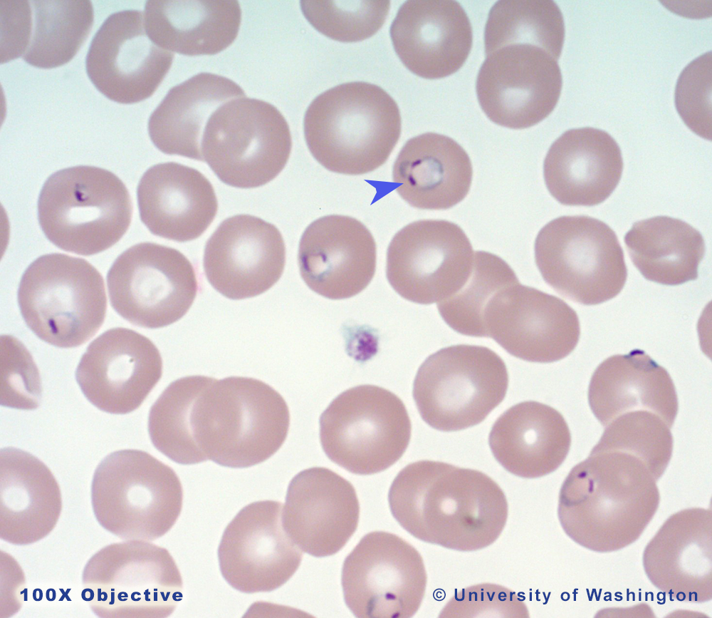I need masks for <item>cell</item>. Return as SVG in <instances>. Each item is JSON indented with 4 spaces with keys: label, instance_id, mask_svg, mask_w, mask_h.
<instances>
[{
    "label": "cell",
    "instance_id": "cell-1",
    "mask_svg": "<svg viewBox=\"0 0 712 618\" xmlns=\"http://www.w3.org/2000/svg\"><path fill=\"white\" fill-rule=\"evenodd\" d=\"M388 501L394 517L412 536L462 552L493 543L508 514L504 492L491 477L429 460L412 463L399 472Z\"/></svg>",
    "mask_w": 712,
    "mask_h": 618
},
{
    "label": "cell",
    "instance_id": "cell-2",
    "mask_svg": "<svg viewBox=\"0 0 712 618\" xmlns=\"http://www.w3.org/2000/svg\"><path fill=\"white\" fill-rule=\"evenodd\" d=\"M659 503L656 480L641 460L620 451H591L565 478L557 515L576 543L612 552L639 538Z\"/></svg>",
    "mask_w": 712,
    "mask_h": 618
},
{
    "label": "cell",
    "instance_id": "cell-3",
    "mask_svg": "<svg viewBox=\"0 0 712 618\" xmlns=\"http://www.w3.org/2000/svg\"><path fill=\"white\" fill-rule=\"evenodd\" d=\"M192 425L206 460L244 468L264 462L280 449L290 413L281 395L262 381L211 378L194 402Z\"/></svg>",
    "mask_w": 712,
    "mask_h": 618
},
{
    "label": "cell",
    "instance_id": "cell-4",
    "mask_svg": "<svg viewBox=\"0 0 712 618\" xmlns=\"http://www.w3.org/2000/svg\"><path fill=\"white\" fill-rule=\"evenodd\" d=\"M401 126L396 101L381 87L363 81L320 93L303 119L313 158L330 171L352 175L382 165L398 142Z\"/></svg>",
    "mask_w": 712,
    "mask_h": 618
},
{
    "label": "cell",
    "instance_id": "cell-5",
    "mask_svg": "<svg viewBox=\"0 0 712 618\" xmlns=\"http://www.w3.org/2000/svg\"><path fill=\"white\" fill-rule=\"evenodd\" d=\"M37 209L47 239L64 251L84 256L115 244L132 216L131 197L123 182L109 170L88 165L51 175L40 192Z\"/></svg>",
    "mask_w": 712,
    "mask_h": 618
},
{
    "label": "cell",
    "instance_id": "cell-6",
    "mask_svg": "<svg viewBox=\"0 0 712 618\" xmlns=\"http://www.w3.org/2000/svg\"><path fill=\"white\" fill-rule=\"evenodd\" d=\"M183 501L174 470L150 453L124 449L105 456L91 483L98 523L120 539L155 540L178 519Z\"/></svg>",
    "mask_w": 712,
    "mask_h": 618
},
{
    "label": "cell",
    "instance_id": "cell-7",
    "mask_svg": "<svg viewBox=\"0 0 712 618\" xmlns=\"http://www.w3.org/2000/svg\"><path fill=\"white\" fill-rule=\"evenodd\" d=\"M18 303L28 328L60 348L79 346L103 324L107 309L101 274L84 259L51 253L23 274Z\"/></svg>",
    "mask_w": 712,
    "mask_h": 618
},
{
    "label": "cell",
    "instance_id": "cell-8",
    "mask_svg": "<svg viewBox=\"0 0 712 618\" xmlns=\"http://www.w3.org/2000/svg\"><path fill=\"white\" fill-rule=\"evenodd\" d=\"M81 597L98 617H166L182 598V580L169 552L146 540L101 548L82 573Z\"/></svg>",
    "mask_w": 712,
    "mask_h": 618
},
{
    "label": "cell",
    "instance_id": "cell-9",
    "mask_svg": "<svg viewBox=\"0 0 712 618\" xmlns=\"http://www.w3.org/2000/svg\"><path fill=\"white\" fill-rule=\"evenodd\" d=\"M535 261L559 294L584 305L612 299L622 290L627 268L614 230L586 215L562 216L538 233Z\"/></svg>",
    "mask_w": 712,
    "mask_h": 618
},
{
    "label": "cell",
    "instance_id": "cell-10",
    "mask_svg": "<svg viewBox=\"0 0 712 618\" xmlns=\"http://www.w3.org/2000/svg\"><path fill=\"white\" fill-rule=\"evenodd\" d=\"M508 374L491 349L457 344L439 349L419 366L413 398L423 421L445 432L481 423L506 396Z\"/></svg>",
    "mask_w": 712,
    "mask_h": 618
},
{
    "label": "cell",
    "instance_id": "cell-11",
    "mask_svg": "<svg viewBox=\"0 0 712 618\" xmlns=\"http://www.w3.org/2000/svg\"><path fill=\"white\" fill-rule=\"evenodd\" d=\"M320 440L328 458L357 475L382 472L404 453L412 425L402 401L374 385L338 395L320 415Z\"/></svg>",
    "mask_w": 712,
    "mask_h": 618
},
{
    "label": "cell",
    "instance_id": "cell-12",
    "mask_svg": "<svg viewBox=\"0 0 712 618\" xmlns=\"http://www.w3.org/2000/svg\"><path fill=\"white\" fill-rule=\"evenodd\" d=\"M288 124L272 104L246 96L213 113L201 140V154L224 183L254 188L273 180L291 152Z\"/></svg>",
    "mask_w": 712,
    "mask_h": 618
},
{
    "label": "cell",
    "instance_id": "cell-13",
    "mask_svg": "<svg viewBox=\"0 0 712 618\" xmlns=\"http://www.w3.org/2000/svg\"><path fill=\"white\" fill-rule=\"evenodd\" d=\"M110 304L132 324L170 325L188 311L198 292L191 262L176 249L153 242L121 253L107 274Z\"/></svg>",
    "mask_w": 712,
    "mask_h": 618
},
{
    "label": "cell",
    "instance_id": "cell-14",
    "mask_svg": "<svg viewBox=\"0 0 712 618\" xmlns=\"http://www.w3.org/2000/svg\"><path fill=\"white\" fill-rule=\"evenodd\" d=\"M427 576L419 552L393 533L365 535L346 557L341 583L357 617H411L425 594Z\"/></svg>",
    "mask_w": 712,
    "mask_h": 618
},
{
    "label": "cell",
    "instance_id": "cell-15",
    "mask_svg": "<svg viewBox=\"0 0 712 618\" xmlns=\"http://www.w3.org/2000/svg\"><path fill=\"white\" fill-rule=\"evenodd\" d=\"M473 247L463 230L444 220H422L398 231L387 252V278L404 299L439 303L466 282Z\"/></svg>",
    "mask_w": 712,
    "mask_h": 618
},
{
    "label": "cell",
    "instance_id": "cell-16",
    "mask_svg": "<svg viewBox=\"0 0 712 618\" xmlns=\"http://www.w3.org/2000/svg\"><path fill=\"white\" fill-rule=\"evenodd\" d=\"M476 78L478 103L494 123L524 129L555 108L562 78L557 61L530 44H511L486 55Z\"/></svg>",
    "mask_w": 712,
    "mask_h": 618
},
{
    "label": "cell",
    "instance_id": "cell-17",
    "mask_svg": "<svg viewBox=\"0 0 712 618\" xmlns=\"http://www.w3.org/2000/svg\"><path fill=\"white\" fill-rule=\"evenodd\" d=\"M483 322L486 337L509 354L530 362L565 358L580 336L577 314L565 301L519 282L493 297Z\"/></svg>",
    "mask_w": 712,
    "mask_h": 618
},
{
    "label": "cell",
    "instance_id": "cell-18",
    "mask_svg": "<svg viewBox=\"0 0 712 618\" xmlns=\"http://www.w3.org/2000/svg\"><path fill=\"white\" fill-rule=\"evenodd\" d=\"M282 505L261 500L243 508L226 526L218 548L221 575L247 594L275 590L296 572L300 549L285 531Z\"/></svg>",
    "mask_w": 712,
    "mask_h": 618
},
{
    "label": "cell",
    "instance_id": "cell-19",
    "mask_svg": "<svg viewBox=\"0 0 712 618\" xmlns=\"http://www.w3.org/2000/svg\"><path fill=\"white\" fill-rule=\"evenodd\" d=\"M172 52L148 37L144 15L124 10L110 15L92 39L85 59L88 76L100 93L121 104L149 98L168 73Z\"/></svg>",
    "mask_w": 712,
    "mask_h": 618
},
{
    "label": "cell",
    "instance_id": "cell-20",
    "mask_svg": "<svg viewBox=\"0 0 712 618\" xmlns=\"http://www.w3.org/2000/svg\"><path fill=\"white\" fill-rule=\"evenodd\" d=\"M162 374V359L152 341L132 329L117 327L88 345L75 378L98 409L126 414L141 406Z\"/></svg>",
    "mask_w": 712,
    "mask_h": 618
},
{
    "label": "cell",
    "instance_id": "cell-21",
    "mask_svg": "<svg viewBox=\"0 0 712 618\" xmlns=\"http://www.w3.org/2000/svg\"><path fill=\"white\" fill-rule=\"evenodd\" d=\"M286 246L278 228L251 215L224 220L207 240L203 267L206 279L231 299L258 296L281 278Z\"/></svg>",
    "mask_w": 712,
    "mask_h": 618
},
{
    "label": "cell",
    "instance_id": "cell-22",
    "mask_svg": "<svg viewBox=\"0 0 712 618\" xmlns=\"http://www.w3.org/2000/svg\"><path fill=\"white\" fill-rule=\"evenodd\" d=\"M281 516L285 531L300 550L327 557L339 552L355 532L360 505L348 480L313 467L290 480Z\"/></svg>",
    "mask_w": 712,
    "mask_h": 618
},
{
    "label": "cell",
    "instance_id": "cell-23",
    "mask_svg": "<svg viewBox=\"0 0 712 618\" xmlns=\"http://www.w3.org/2000/svg\"><path fill=\"white\" fill-rule=\"evenodd\" d=\"M377 248L370 230L352 217L330 215L310 223L298 247L300 274L317 294L343 299L364 290L374 277Z\"/></svg>",
    "mask_w": 712,
    "mask_h": 618
},
{
    "label": "cell",
    "instance_id": "cell-24",
    "mask_svg": "<svg viewBox=\"0 0 712 618\" xmlns=\"http://www.w3.org/2000/svg\"><path fill=\"white\" fill-rule=\"evenodd\" d=\"M394 49L414 74L438 79L458 71L473 44L470 20L452 0H409L399 7L389 28Z\"/></svg>",
    "mask_w": 712,
    "mask_h": 618
},
{
    "label": "cell",
    "instance_id": "cell-25",
    "mask_svg": "<svg viewBox=\"0 0 712 618\" xmlns=\"http://www.w3.org/2000/svg\"><path fill=\"white\" fill-rule=\"evenodd\" d=\"M643 565L659 589L679 601L711 599V512L688 508L670 516L646 546Z\"/></svg>",
    "mask_w": 712,
    "mask_h": 618
},
{
    "label": "cell",
    "instance_id": "cell-26",
    "mask_svg": "<svg viewBox=\"0 0 712 618\" xmlns=\"http://www.w3.org/2000/svg\"><path fill=\"white\" fill-rule=\"evenodd\" d=\"M619 146L606 131L592 127L562 133L550 147L543 175L550 195L569 206H595L607 200L622 174Z\"/></svg>",
    "mask_w": 712,
    "mask_h": 618
},
{
    "label": "cell",
    "instance_id": "cell-27",
    "mask_svg": "<svg viewBox=\"0 0 712 618\" xmlns=\"http://www.w3.org/2000/svg\"><path fill=\"white\" fill-rule=\"evenodd\" d=\"M137 197L141 221L151 233L181 242L200 237L218 210L209 180L199 170L174 162L147 169Z\"/></svg>",
    "mask_w": 712,
    "mask_h": 618
},
{
    "label": "cell",
    "instance_id": "cell-28",
    "mask_svg": "<svg viewBox=\"0 0 712 618\" xmlns=\"http://www.w3.org/2000/svg\"><path fill=\"white\" fill-rule=\"evenodd\" d=\"M62 508L61 490L38 458L9 447L0 452V537L26 545L46 537Z\"/></svg>",
    "mask_w": 712,
    "mask_h": 618
},
{
    "label": "cell",
    "instance_id": "cell-29",
    "mask_svg": "<svg viewBox=\"0 0 712 618\" xmlns=\"http://www.w3.org/2000/svg\"><path fill=\"white\" fill-rule=\"evenodd\" d=\"M473 177L470 158L452 138L426 133L410 138L393 165L396 190L411 206L446 210L467 195Z\"/></svg>",
    "mask_w": 712,
    "mask_h": 618
},
{
    "label": "cell",
    "instance_id": "cell-30",
    "mask_svg": "<svg viewBox=\"0 0 712 618\" xmlns=\"http://www.w3.org/2000/svg\"><path fill=\"white\" fill-rule=\"evenodd\" d=\"M488 444L495 459L507 471L523 478H537L563 463L571 434L557 410L530 401L513 406L497 418Z\"/></svg>",
    "mask_w": 712,
    "mask_h": 618
},
{
    "label": "cell",
    "instance_id": "cell-31",
    "mask_svg": "<svg viewBox=\"0 0 712 618\" xmlns=\"http://www.w3.org/2000/svg\"><path fill=\"white\" fill-rule=\"evenodd\" d=\"M588 401L603 426L623 413L644 410L657 414L671 428L679 408L668 371L638 349L609 356L597 367Z\"/></svg>",
    "mask_w": 712,
    "mask_h": 618
},
{
    "label": "cell",
    "instance_id": "cell-32",
    "mask_svg": "<svg viewBox=\"0 0 712 618\" xmlns=\"http://www.w3.org/2000/svg\"><path fill=\"white\" fill-rule=\"evenodd\" d=\"M241 21L238 1L150 0L144 26L159 47L185 56L214 55L236 39Z\"/></svg>",
    "mask_w": 712,
    "mask_h": 618
},
{
    "label": "cell",
    "instance_id": "cell-33",
    "mask_svg": "<svg viewBox=\"0 0 712 618\" xmlns=\"http://www.w3.org/2000/svg\"><path fill=\"white\" fill-rule=\"evenodd\" d=\"M246 96L226 77L200 73L172 87L150 116L148 133L163 153L204 161L201 140L209 118L226 102Z\"/></svg>",
    "mask_w": 712,
    "mask_h": 618
},
{
    "label": "cell",
    "instance_id": "cell-34",
    "mask_svg": "<svg viewBox=\"0 0 712 618\" xmlns=\"http://www.w3.org/2000/svg\"><path fill=\"white\" fill-rule=\"evenodd\" d=\"M624 243L645 279L671 286L698 278L706 250L703 237L696 229L669 216L634 223L624 235Z\"/></svg>",
    "mask_w": 712,
    "mask_h": 618
},
{
    "label": "cell",
    "instance_id": "cell-35",
    "mask_svg": "<svg viewBox=\"0 0 712 618\" xmlns=\"http://www.w3.org/2000/svg\"><path fill=\"white\" fill-rule=\"evenodd\" d=\"M31 3L32 30L23 59L33 66L46 69L68 63L91 30L94 20L91 1L44 0Z\"/></svg>",
    "mask_w": 712,
    "mask_h": 618
},
{
    "label": "cell",
    "instance_id": "cell-36",
    "mask_svg": "<svg viewBox=\"0 0 712 618\" xmlns=\"http://www.w3.org/2000/svg\"><path fill=\"white\" fill-rule=\"evenodd\" d=\"M565 23L550 0H501L489 11L484 30L486 55L505 46L530 44L555 60L562 53Z\"/></svg>",
    "mask_w": 712,
    "mask_h": 618
},
{
    "label": "cell",
    "instance_id": "cell-37",
    "mask_svg": "<svg viewBox=\"0 0 712 618\" xmlns=\"http://www.w3.org/2000/svg\"><path fill=\"white\" fill-rule=\"evenodd\" d=\"M211 377L189 376L172 382L151 406L148 433L154 446L171 460L192 465L207 460L193 434L192 409Z\"/></svg>",
    "mask_w": 712,
    "mask_h": 618
},
{
    "label": "cell",
    "instance_id": "cell-38",
    "mask_svg": "<svg viewBox=\"0 0 712 618\" xmlns=\"http://www.w3.org/2000/svg\"><path fill=\"white\" fill-rule=\"evenodd\" d=\"M518 282L514 271L500 257L474 252L468 279L455 294L437 304L439 313L455 331L486 337L483 319L488 304L501 289Z\"/></svg>",
    "mask_w": 712,
    "mask_h": 618
},
{
    "label": "cell",
    "instance_id": "cell-39",
    "mask_svg": "<svg viewBox=\"0 0 712 618\" xmlns=\"http://www.w3.org/2000/svg\"><path fill=\"white\" fill-rule=\"evenodd\" d=\"M592 451L616 450L641 460L657 480L666 468L673 450L669 426L657 414L639 410L623 413L605 426Z\"/></svg>",
    "mask_w": 712,
    "mask_h": 618
},
{
    "label": "cell",
    "instance_id": "cell-40",
    "mask_svg": "<svg viewBox=\"0 0 712 618\" xmlns=\"http://www.w3.org/2000/svg\"><path fill=\"white\" fill-rule=\"evenodd\" d=\"M307 21L320 34L345 43L358 42L374 36L388 16L390 1L384 0H302Z\"/></svg>",
    "mask_w": 712,
    "mask_h": 618
},
{
    "label": "cell",
    "instance_id": "cell-41",
    "mask_svg": "<svg viewBox=\"0 0 712 618\" xmlns=\"http://www.w3.org/2000/svg\"><path fill=\"white\" fill-rule=\"evenodd\" d=\"M711 51L697 57L681 71L676 81L674 103L686 125L711 140Z\"/></svg>",
    "mask_w": 712,
    "mask_h": 618
},
{
    "label": "cell",
    "instance_id": "cell-42",
    "mask_svg": "<svg viewBox=\"0 0 712 618\" xmlns=\"http://www.w3.org/2000/svg\"><path fill=\"white\" fill-rule=\"evenodd\" d=\"M41 384L31 355L17 339H1V405L34 410L40 404Z\"/></svg>",
    "mask_w": 712,
    "mask_h": 618
},
{
    "label": "cell",
    "instance_id": "cell-43",
    "mask_svg": "<svg viewBox=\"0 0 712 618\" xmlns=\"http://www.w3.org/2000/svg\"><path fill=\"white\" fill-rule=\"evenodd\" d=\"M439 617H528L523 601L511 589L492 584L464 588L454 594Z\"/></svg>",
    "mask_w": 712,
    "mask_h": 618
},
{
    "label": "cell",
    "instance_id": "cell-44",
    "mask_svg": "<svg viewBox=\"0 0 712 618\" xmlns=\"http://www.w3.org/2000/svg\"><path fill=\"white\" fill-rule=\"evenodd\" d=\"M1 63L23 56L30 42L32 8L29 1H1Z\"/></svg>",
    "mask_w": 712,
    "mask_h": 618
}]
</instances>
